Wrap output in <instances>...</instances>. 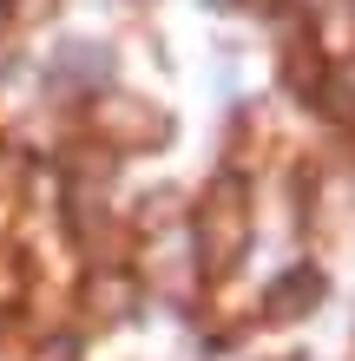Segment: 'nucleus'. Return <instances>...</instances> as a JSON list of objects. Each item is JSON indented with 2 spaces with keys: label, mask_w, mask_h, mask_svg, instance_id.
I'll list each match as a JSON object with an SVG mask.
<instances>
[{
  "label": "nucleus",
  "mask_w": 355,
  "mask_h": 361,
  "mask_svg": "<svg viewBox=\"0 0 355 361\" xmlns=\"http://www.w3.org/2000/svg\"><path fill=\"white\" fill-rule=\"evenodd\" d=\"M243 243H250V210H243V190L224 178V184H211V197L198 210V257L211 269H231L243 257Z\"/></svg>",
  "instance_id": "f257e3e1"
},
{
  "label": "nucleus",
  "mask_w": 355,
  "mask_h": 361,
  "mask_svg": "<svg viewBox=\"0 0 355 361\" xmlns=\"http://www.w3.org/2000/svg\"><path fill=\"white\" fill-rule=\"evenodd\" d=\"M99 132H112L119 145H158L164 118L152 112V105H138V99H112L106 112H99Z\"/></svg>",
  "instance_id": "f03ea898"
},
{
  "label": "nucleus",
  "mask_w": 355,
  "mask_h": 361,
  "mask_svg": "<svg viewBox=\"0 0 355 361\" xmlns=\"http://www.w3.org/2000/svg\"><path fill=\"white\" fill-rule=\"evenodd\" d=\"M316 295H323V276L316 269H289L277 289H270V315L277 322H296L303 309H316Z\"/></svg>",
  "instance_id": "7ed1b4c3"
},
{
  "label": "nucleus",
  "mask_w": 355,
  "mask_h": 361,
  "mask_svg": "<svg viewBox=\"0 0 355 361\" xmlns=\"http://www.w3.org/2000/svg\"><path fill=\"white\" fill-rule=\"evenodd\" d=\"M59 73H66V79H106L112 59L99 47H66V53H59Z\"/></svg>",
  "instance_id": "20e7f679"
},
{
  "label": "nucleus",
  "mask_w": 355,
  "mask_h": 361,
  "mask_svg": "<svg viewBox=\"0 0 355 361\" xmlns=\"http://www.w3.org/2000/svg\"><path fill=\"white\" fill-rule=\"evenodd\" d=\"M125 302H132V289H125L119 276H99V283H92V309H106V315H119Z\"/></svg>",
  "instance_id": "39448f33"
}]
</instances>
